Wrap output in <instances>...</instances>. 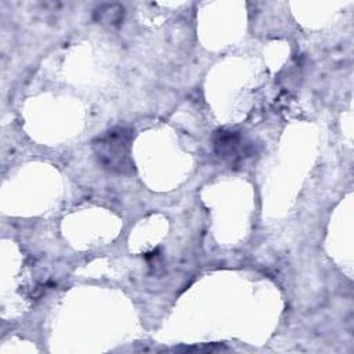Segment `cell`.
Masks as SVG:
<instances>
[{
	"label": "cell",
	"mask_w": 354,
	"mask_h": 354,
	"mask_svg": "<svg viewBox=\"0 0 354 354\" xmlns=\"http://www.w3.org/2000/svg\"><path fill=\"white\" fill-rule=\"evenodd\" d=\"M131 140V129L113 127L93 140V152L98 163L108 171L127 174L134 169L130 156Z\"/></svg>",
	"instance_id": "6da1fadb"
},
{
	"label": "cell",
	"mask_w": 354,
	"mask_h": 354,
	"mask_svg": "<svg viewBox=\"0 0 354 354\" xmlns=\"http://www.w3.org/2000/svg\"><path fill=\"white\" fill-rule=\"evenodd\" d=\"M213 145L221 158L230 160H239L249 153V147L243 137L239 133L231 130L223 129L216 131L213 137Z\"/></svg>",
	"instance_id": "7a4b0ae2"
},
{
	"label": "cell",
	"mask_w": 354,
	"mask_h": 354,
	"mask_svg": "<svg viewBox=\"0 0 354 354\" xmlns=\"http://www.w3.org/2000/svg\"><path fill=\"white\" fill-rule=\"evenodd\" d=\"M95 15L101 24L118 25L123 18V7L116 3L104 4L95 11Z\"/></svg>",
	"instance_id": "3957f363"
}]
</instances>
